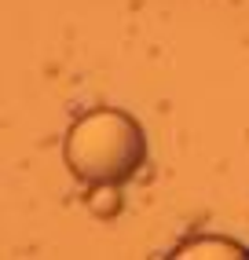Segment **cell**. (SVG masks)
Listing matches in <instances>:
<instances>
[{
    "label": "cell",
    "mask_w": 249,
    "mask_h": 260,
    "mask_svg": "<svg viewBox=\"0 0 249 260\" xmlns=\"http://www.w3.org/2000/svg\"><path fill=\"white\" fill-rule=\"evenodd\" d=\"M63 158L81 183H124L147 161V136L124 110L99 107L77 117L66 132Z\"/></svg>",
    "instance_id": "obj_1"
},
{
    "label": "cell",
    "mask_w": 249,
    "mask_h": 260,
    "mask_svg": "<svg viewBox=\"0 0 249 260\" xmlns=\"http://www.w3.org/2000/svg\"><path fill=\"white\" fill-rule=\"evenodd\" d=\"M176 260H216V256H231V260H245L249 249L238 246V242L231 238H212V235H198V238H187L180 249L172 253Z\"/></svg>",
    "instance_id": "obj_2"
},
{
    "label": "cell",
    "mask_w": 249,
    "mask_h": 260,
    "mask_svg": "<svg viewBox=\"0 0 249 260\" xmlns=\"http://www.w3.org/2000/svg\"><path fill=\"white\" fill-rule=\"evenodd\" d=\"M121 183H92V190H88V209H92L96 216H114L121 213V194H117Z\"/></svg>",
    "instance_id": "obj_3"
}]
</instances>
